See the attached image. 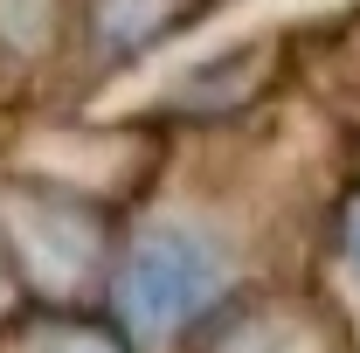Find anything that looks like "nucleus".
<instances>
[{
  "label": "nucleus",
  "instance_id": "nucleus-1",
  "mask_svg": "<svg viewBox=\"0 0 360 353\" xmlns=\"http://www.w3.org/2000/svg\"><path fill=\"white\" fill-rule=\"evenodd\" d=\"M208 298V250L187 243V236H160L132 257V277H125V305L146 333L160 326H180L187 312Z\"/></svg>",
  "mask_w": 360,
  "mask_h": 353
},
{
  "label": "nucleus",
  "instance_id": "nucleus-2",
  "mask_svg": "<svg viewBox=\"0 0 360 353\" xmlns=\"http://www.w3.org/2000/svg\"><path fill=\"white\" fill-rule=\"evenodd\" d=\"M354 257H360V222H354Z\"/></svg>",
  "mask_w": 360,
  "mask_h": 353
}]
</instances>
